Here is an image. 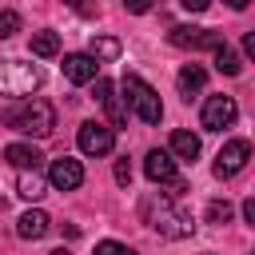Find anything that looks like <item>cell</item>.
<instances>
[{
  "instance_id": "5",
  "label": "cell",
  "mask_w": 255,
  "mask_h": 255,
  "mask_svg": "<svg viewBox=\"0 0 255 255\" xmlns=\"http://www.w3.org/2000/svg\"><path fill=\"white\" fill-rule=\"evenodd\" d=\"M235 116H239V108H235L231 96H207V104H203V112H199V124H203L207 131H223V128L235 124Z\"/></svg>"
},
{
  "instance_id": "3",
  "label": "cell",
  "mask_w": 255,
  "mask_h": 255,
  "mask_svg": "<svg viewBox=\"0 0 255 255\" xmlns=\"http://www.w3.org/2000/svg\"><path fill=\"white\" fill-rule=\"evenodd\" d=\"M40 84H44V72L36 64H20V60L0 64V96H32Z\"/></svg>"
},
{
  "instance_id": "28",
  "label": "cell",
  "mask_w": 255,
  "mask_h": 255,
  "mask_svg": "<svg viewBox=\"0 0 255 255\" xmlns=\"http://www.w3.org/2000/svg\"><path fill=\"white\" fill-rule=\"evenodd\" d=\"M243 52L255 60V32H247V36H243Z\"/></svg>"
},
{
  "instance_id": "17",
  "label": "cell",
  "mask_w": 255,
  "mask_h": 255,
  "mask_svg": "<svg viewBox=\"0 0 255 255\" xmlns=\"http://www.w3.org/2000/svg\"><path fill=\"white\" fill-rule=\"evenodd\" d=\"M16 191H20L24 199H32V203H36V199L44 195V179H40L36 171H20V175H16Z\"/></svg>"
},
{
  "instance_id": "15",
  "label": "cell",
  "mask_w": 255,
  "mask_h": 255,
  "mask_svg": "<svg viewBox=\"0 0 255 255\" xmlns=\"http://www.w3.org/2000/svg\"><path fill=\"white\" fill-rule=\"evenodd\" d=\"M175 84H179V96H183V100H191L195 92H203L207 72H203L199 64H183V68H179V76H175Z\"/></svg>"
},
{
  "instance_id": "25",
  "label": "cell",
  "mask_w": 255,
  "mask_h": 255,
  "mask_svg": "<svg viewBox=\"0 0 255 255\" xmlns=\"http://www.w3.org/2000/svg\"><path fill=\"white\" fill-rule=\"evenodd\" d=\"M151 4H155V0H124L128 12H151Z\"/></svg>"
},
{
  "instance_id": "16",
  "label": "cell",
  "mask_w": 255,
  "mask_h": 255,
  "mask_svg": "<svg viewBox=\"0 0 255 255\" xmlns=\"http://www.w3.org/2000/svg\"><path fill=\"white\" fill-rule=\"evenodd\" d=\"M171 155L175 159H195L199 155V135L195 131H171Z\"/></svg>"
},
{
  "instance_id": "24",
  "label": "cell",
  "mask_w": 255,
  "mask_h": 255,
  "mask_svg": "<svg viewBox=\"0 0 255 255\" xmlns=\"http://www.w3.org/2000/svg\"><path fill=\"white\" fill-rule=\"evenodd\" d=\"M116 183H124V187L131 183V163L128 159H116Z\"/></svg>"
},
{
  "instance_id": "7",
  "label": "cell",
  "mask_w": 255,
  "mask_h": 255,
  "mask_svg": "<svg viewBox=\"0 0 255 255\" xmlns=\"http://www.w3.org/2000/svg\"><path fill=\"white\" fill-rule=\"evenodd\" d=\"M151 227L163 235V239H187L191 235V215H183V211H175L171 203H159V211L151 215Z\"/></svg>"
},
{
  "instance_id": "18",
  "label": "cell",
  "mask_w": 255,
  "mask_h": 255,
  "mask_svg": "<svg viewBox=\"0 0 255 255\" xmlns=\"http://www.w3.org/2000/svg\"><path fill=\"white\" fill-rule=\"evenodd\" d=\"M56 52H60L56 32H32V56H56Z\"/></svg>"
},
{
  "instance_id": "20",
  "label": "cell",
  "mask_w": 255,
  "mask_h": 255,
  "mask_svg": "<svg viewBox=\"0 0 255 255\" xmlns=\"http://www.w3.org/2000/svg\"><path fill=\"white\" fill-rule=\"evenodd\" d=\"M88 56H96V60H116V56H120V40H116V36H96Z\"/></svg>"
},
{
  "instance_id": "21",
  "label": "cell",
  "mask_w": 255,
  "mask_h": 255,
  "mask_svg": "<svg viewBox=\"0 0 255 255\" xmlns=\"http://www.w3.org/2000/svg\"><path fill=\"white\" fill-rule=\"evenodd\" d=\"M231 211H235V207H231L227 199H211V203H207V223H215V227H223V223L231 219Z\"/></svg>"
},
{
  "instance_id": "23",
  "label": "cell",
  "mask_w": 255,
  "mask_h": 255,
  "mask_svg": "<svg viewBox=\"0 0 255 255\" xmlns=\"http://www.w3.org/2000/svg\"><path fill=\"white\" fill-rule=\"evenodd\" d=\"M96 255H135L128 243H116V239H104V243H96Z\"/></svg>"
},
{
  "instance_id": "13",
  "label": "cell",
  "mask_w": 255,
  "mask_h": 255,
  "mask_svg": "<svg viewBox=\"0 0 255 255\" xmlns=\"http://www.w3.org/2000/svg\"><path fill=\"white\" fill-rule=\"evenodd\" d=\"M52 231V219H48V211H40V207H32V211H24L20 219H16V235L20 239H44Z\"/></svg>"
},
{
  "instance_id": "14",
  "label": "cell",
  "mask_w": 255,
  "mask_h": 255,
  "mask_svg": "<svg viewBox=\"0 0 255 255\" xmlns=\"http://www.w3.org/2000/svg\"><path fill=\"white\" fill-rule=\"evenodd\" d=\"M4 159H8L16 171H36L44 155H40L32 143H8V147H4Z\"/></svg>"
},
{
  "instance_id": "8",
  "label": "cell",
  "mask_w": 255,
  "mask_h": 255,
  "mask_svg": "<svg viewBox=\"0 0 255 255\" xmlns=\"http://www.w3.org/2000/svg\"><path fill=\"white\" fill-rule=\"evenodd\" d=\"M48 183H52L56 191H76V187L84 183V167H80V159H72V155L52 159V167H48Z\"/></svg>"
},
{
  "instance_id": "19",
  "label": "cell",
  "mask_w": 255,
  "mask_h": 255,
  "mask_svg": "<svg viewBox=\"0 0 255 255\" xmlns=\"http://www.w3.org/2000/svg\"><path fill=\"white\" fill-rule=\"evenodd\" d=\"M215 68H219L223 76H239V72H243L239 56H235V52H231L227 44H219V48H215Z\"/></svg>"
},
{
  "instance_id": "4",
  "label": "cell",
  "mask_w": 255,
  "mask_h": 255,
  "mask_svg": "<svg viewBox=\"0 0 255 255\" xmlns=\"http://www.w3.org/2000/svg\"><path fill=\"white\" fill-rule=\"evenodd\" d=\"M76 143H80L84 155H108L116 147V128L112 124H100V120H88V124H80Z\"/></svg>"
},
{
  "instance_id": "30",
  "label": "cell",
  "mask_w": 255,
  "mask_h": 255,
  "mask_svg": "<svg viewBox=\"0 0 255 255\" xmlns=\"http://www.w3.org/2000/svg\"><path fill=\"white\" fill-rule=\"evenodd\" d=\"M247 4H251V0H227V8H235V12H243Z\"/></svg>"
},
{
  "instance_id": "31",
  "label": "cell",
  "mask_w": 255,
  "mask_h": 255,
  "mask_svg": "<svg viewBox=\"0 0 255 255\" xmlns=\"http://www.w3.org/2000/svg\"><path fill=\"white\" fill-rule=\"evenodd\" d=\"M48 255H72V251H64V247H56V251H48Z\"/></svg>"
},
{
  "instance_id": "12",
  "label": "cell",
  "mask_w": 255,
  "mask_h": 255,
  "mask_svg": "<svg viewBox=\"0 0 255 255\" xmlns=\"http://www.w3.org/2000/svg\"><path fill=\"white\" fill-rule=\"evenodd\" d=\"M96 100L108 108V120H112V128H124L128 124V104L116 96V88H112V80H104V76H96Z\"/></svg>"
},
{
  "instance_id": "1",
  "label": "cell",
  "mask_w": 255,
  "mask_h": 255,
  "mask_svg": "<svg viewBox=\"0 0 255 255\" xmlns=\"http://www.w3.org/2000/svg\"><path fill=\"white\" fill-rule=\"evenodd\" d=\"M4 124L12 131H24V135H52L56 128V108L48 100H24L20 108H12L4 116Z\"/></svg>"
},
{
  "instance_id": "27",
  "label": "cell",
  "mask_w": 255,
  "mask_h": 255,
  "mask_svg": "<svg viewBox=\"0 0 255 255\" xmlns=\"http://www.w3.org/2000/svg\"><path fill=\"white\" fill-rule=\"evenodd\" d=\"M243 215H247V223H251V227H255V195H251V199H247V203H243Z\"/></svg>"
},
{
  "instance_id": "2",
  "label": "cell",
  "mask_w": 255,
  "mask_h": 255,
  "mask_svg": "<svg viewBox=\"0 0 255 255\" xmlns=\"http://www.w3.org/2000/svg\"><path fill=\"white\" fill-rule=\"evenodd\" d=\"M124 92H128V108H131L143 124H159V120H163V104H159L155 88H151L143 76L124 72Z\"/></svg>"
},
{
  "instance_id": "11",
  "label": "cell",
  "mask_w": 255,
  "mask_h": 255,
  "mask_svg": "<svg viewBox=\"0 0 255 255\" xmlns=\"http://www.w3.org/2000/svg\"><path fill=\"white\" fill-rule=\"evenodd\" d=\"M64 76L72 84H92L100 76V60L88 56V52H72V56H64Z\"/></svg>"
},
{
  "instance_id": "22",
  "label": "cell",
  "mask_w": 255,
  "mask_h": 255,
  "mask_svg": "<svg viewBox=\"0 0 255 255\" xmlns=\"http://www.w3.org/2000/svg\"><path fill=\"white\" fill-rule=\"evenodd\" d=\"M20 32V16L12 12V8H4L0 12V40H8V36H16Z\"/></svg>"
},
{
  "instance_id": "10",
  "label": "cell",
  "mask_w": 255,
  "mask_h": 255,
  "mask_svg": "<svg viewBox=\"0 0 255 255\" xmlns=\"http://www.w3.org/2000/svg\"><path fill=\"white\" fill-rule=\"evenodd\" d=\"M167 40L175 44V48H219L223 44V36L219 32H207V28H171L167 32Z\"/></svg>"
},
{
  "instance_id": "6",
  "label": "cell",
  "mask_w": 255,
  "mask_h": 255,
  "mask_svg": "<svg viewBox=\"0 0 255 255\" xmlns=\"http://www.w3.org/2000/svg\"><path fill=\"white\" fill-rule=\"evenodd\" d=\"M247 159H251V143L247 139H227L219 147V155H215V175L219 179H231V175H239L247 167Z\"/></svg>"
},
{
  "instance_id": "26",
  "label": "cell",
  "mask_w": 255,
  "mask_h": 255,
  "mask_svg": "<svg viewBox=\"0 0 255 255\" xmlns=\"http://www.w3.org/2000/svg\"><path fill=\"white\" fill-rule=\"evenodd\" d=\"M179 4H183V8H187V12H203V8H207V4H211V0H179Z\"/></svg>"
},
{
  "instance_id": "29",
  "label": "cell",
  "mask_w": 255,
  "mask_h": 255,
  "mask_svg": "<svg viewBox=\"0 0 255 255\" xmlns=\"http://www.w3.org/2000/svg\"><path fill=\"white\" fill-rule=\"evenodd\" d=\"M72 8H76V12H84V16H92V12H96L88 0H72Z\"/></svg>"
},
{
  "instance_id": "9",
  "label": "cell",
  "mask_w": 255,
  "mask_h": 255,
  "mask_svg": "<svg viewBox=\"0 0 255 255\" xmlns=\"http://www.w3.org/2000/svg\"><path fill=\"white\" fill-rule=\"evenodd\" d=\"M143 175H147L151 183H179L175 155H171V151H159V147H151V151H147V159H143Z\"/></svg>"
}]
</instances>
